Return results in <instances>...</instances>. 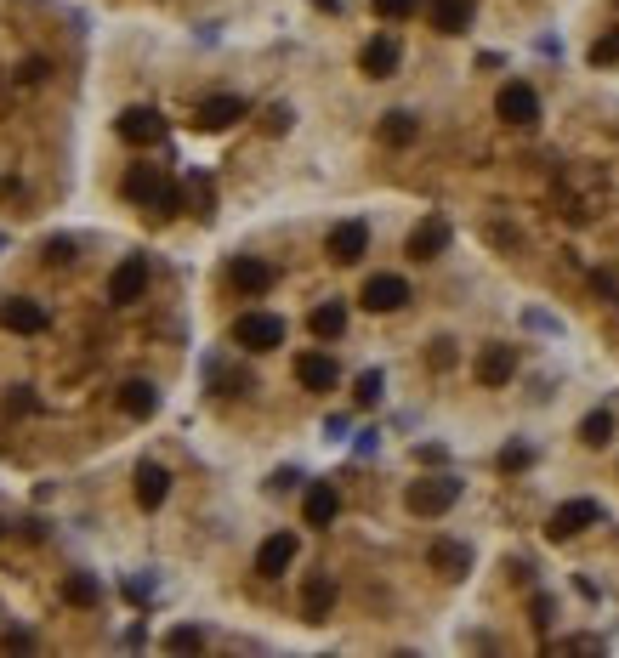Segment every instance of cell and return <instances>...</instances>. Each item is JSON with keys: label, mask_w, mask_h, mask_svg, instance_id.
<instances>
[{"label": "cell", "mask_w": 619, "mask_h": 658, "mask_svg": "<svg viewBox=\"0 0 619 658\" xmlns=\"http://www.w3.org/2000/svg\"><path fill=\"white\" fill-rule=\"evenodd\" d=\"M120 193L131 199V205L154 210V216H177V210H182V188L160 171V165H131L125 182H120Z\"/></svg>", "instance_id": "cell-1"}, {"label": "cell", "mask_w": 619, "mask_h": 658, "mask_svg": "<svg viewBox=\"0 0 619 658\" xmlns=\"http://www.w3.org/2000/svg\"><path fill=\"white\" fill-rule=\"evenodd\" d=\"M455 500H460L455 477H421V483H409V494H404V505L415 511V517H443Z\"/></svg>", "instance_id": "cell-2"}, {"label": "cell", "mask_w": 619, "mask_h": 658, "mask_svg": "<svg viewBox=\"0 0 619 658\" xmlns=\"http://www.w3.org/2000/svg\"><path fill=\"white\" fill-rule=\"evenodd\" d=\"M233 341L245 352H273V347H284V318H273V312H245V318H233Z\"/></svg>", "instance_id": "cell-3"}, {"label": "cell", "mask_w": 619, "mask_h": 658, "mask_svg": "<svg viewBox=\"0 0 619 658\" xmlns=\"http://www.w3.org/2000/svg\"><path fill=\"white\" fill-rule=\"evenodd\" d=\"M597 522H602V505L597 500H568V505L551 511L546 534L551 539H574V534H585V528H597Z\"/></svg>", "instance_id": "cell-4"}, {"label": "cell", "mask_w": 619, "mask_h": 658, "mask_svg": "<svg viewBox=\"0 0 619 658\" xmlns=\"http://www.w3.org/2000/svg\"><path fill=\"white\" fill-rule=\"evenodd\" d=\"M142 290H148V261L125 256L120 267L108 273V301H114V307H131V301H142Z\"/></svg>", "instance_id": "cell-5"}, {"label": "cell", "mask_w": 619, "mask_h": 658, "mask_svg": "<svg viewBox=\"0 0 619 658\" xmlns=\"http://www.w3.org/2000/svg\"><path fill=\"white\" fill-rule=\"evenodd\" d=\"M495 114L506 125H534L540 120V97H534V86H523V80H512V86H500L495 97Z\"/></svg>", "instance_id": "cell-6"}, {"label": "cell", "mask_w": 619, "mask_h": 658, "mask_svg": "<svg viewBox=\"0 0 619 658\" xmlns=\"http://www.w3.org/2000/svg\"><path fill=\"white\" fill-rule=\"evenodd\" d=\"M114 131H120L125 142H137V148H154V142H165L160 108H125L120 120H114Z\"/></svg>", "instance_id": "cell-7"}, {"label": "cell", "mask_w": 619, "mask_h": 658, "mask_svg": "<svg viewBox=\"0 0 619 658\" xmlns=\"http://www.w3.org/2000/svg\"><path fill=\"white\" fill-rule=\"evenodd\" d=\"M0 324L12 329V335H40L52 318H46V307L29 301V295H6V301H0Z\"/></svg>", "instance_id": "cell-8"}, {"label": "cell", "mask_w": 619, "mask_h": 658, "mask_svg": "<svg viewBox=\"0 0 619 658\" xmlns=\"http://www.w3.org/2000/svg\"><path fill=\"white\" fill-rule=\"evenodd\" d=\"M324 250H330V261L353 267V261H364V250H370V227H364V222H336Z\"/></svg>", "instance_id": "cell-9"}, {"label": "cell", "mask_w": 619, "mask_h": 658, "mask_svg": "<svg viewBox=\"0 0 619 658\" xmlns=\"http://www.w3.org/2000/svg\"><path fill=\"white\" fill-rule=\"evenodd\" d=\"M245 114H250L245 97H205V103L194 108V125L199 131H228V125L245 120Z\"/></svg>", "instance_id": "cell-10"}, {"label": "cell", "mask_w": 619, "mask_h": 658, "mask_svg": "<svg viewBox=\"0 0 619 658\" xmlns=\"http://www.w3.org/2000/svg\"><path fill=\"white\" fill-rule=\"evenodd\" d=\"M296 551H301V539H296V534L262 539V551H256V573H262V579H279V573L296 562Z\"/></svg>", "instance_id": "cell-11"}, {"label": "cell", "mask_w": 619, "mask_h": 658, "mask_svg": "<svg viewBox=\"0 0 619 658\" xmlns=\"http://www.w3.org/2000/svg\"><path fill=\"white\" fill-rule=\"evenodd\" d=\"M409 301V284L398 273H375L370 284H364V307L370 312H398Z\"/></svg>", "instance_id": "cell-12"}, {"label": "cell", "mask_w": 619, "mask_h": 658, "mask_svg": "<svg viewBox=\"0 0 619 658\" xmlns=\"http://www.w3.org/2000/svg\"><path fill=\"white\" fill-rule=\"evenodd\" d=\"M336 607V579L330 573H313L307 585H301V619L307 624H324V613Z\"/></svg>", "instance_id": "cell-13"}, {"label": "cell", "mask_w": 619, "mask_h": 658, "mask_svg": "<svg viewBox=\"0 0 619 658\" xmlns=\"http://www.w3.org/2000/svg\"><path fill=\"white\" fill-rule=\"evenodd\" d=\"M131 488H137V505H142V511H154V505H165V494H171V471L154 466V460H142L137 477H131Z\"/></svg>", "instance_id": "cell-14"}, {"label": "cell", "mask_w": 619, "mask_h": 658, "mask_svg": "<svg viewBox=\"0 0 619 658\" xmlns=\"http://www.w3.org/2000/svg\"><path fill=\"white\" fill-rule=\"evenodd\" d=\"M443 250H449V222H443V216H426V222L409 233V256L432 261V256H443Z\"/></svg>", "instance_id": "cell-15"}, {"label": "cell", "mask_w": 619, "mask_h": 658, "mask_svg": "<svg viewBox=\"0 0 619 658\" xmlns=\"http://www.w3.org/2000/svg\"><path fill=\"white\" fill-rule=\"evenodd\" d=\"M398 57H404V52H398V40H392V35H375L370 46L358 52V69L370 74V80H387V74L398 69Z\"/></svg>", "instance_id": "cell-16"}, {"label": "cell", "mask_w": 619, "mask_h": 658, "mask_svg": "<svg viewBox=\"0 0 619 658\" xmlns=\"http://www.w3.org/2000/svg\"><path fill=\"white\" fill-rule=\"evenodd\" d=\"M341 511V494L330 483H313L307 488V500H301V517H307V528H330Z\"/></svg>", "instance_id": "cell-17"}, {"label": "cell", "mask_w": 619, "mask_h": 658, "mask_svg": "<svg viewBox=\"0 0 619 658\" xmlns=\"http://www.w3.org/2000/svg\"><path fill=\"white\" fill-rule=\"evenodd\" d=\"M296 381L307 392H330L336 386V358H324V352H301L296 358Z\"/></svg>", "instance_id": "cell-18"}, {"label": "cell", "mask_w": 619, "mask_h": 658, "mask_svg": "<svg viewBox=\"0 0 619 658\" xmlns=\"http://www.w3.org/2000/svg\"><path fill=\"white\" fill-rule=\"evenodd\" d=\"M517 375V352L512 347H483L478 352V381L483 386H506Z\"/></svg>", "instance_id": "cell-19"}, {"label": "cell", "mask_w": 619, "mask_h": 658, "mask_svg": "<svg viewBox=\"0 0 619 658\" xmlns=\"http://www.w3.org/2000/svg\"><path fill=\"white\" fill-rule=\"evenodd\" d=\"M233 290H239V295H267V290H273V267L256 261V256H239V261H233Z\"/></svg>", "instance_id": "cell-20"}, {"label": "cell", "mask_w": 619, "mask_h": 658, "mask_svg": "<svg viewBox=\"0 0 619 658\" xmlns=\"http://www.w3.org/2000/svg\"><path fill=\"white\" fill-rule=\"evenodd\" d=\"M426 12H432V29H438V35H460V29L472 23V0H432Z\"/></svg>", "instance_id": "cell-21"}, {"label": "cell", "mask_w": 619, "mask_h": 658, "mask_svg": "<svg viewBox=\"0 0 619 658\" xmlns=\"http://www.w3.org/2000/svg\"><path fill=\"white\" fill-rule=\"evenodd\" d=\"M432 568H438L443 579H466V568H472V551H466V545H455V539H438V545H432Z\"/></svg>", "instance_id": "cell-22"}, {"label": "cell", "mask_w": 619, "mask_h": 658, "mask_svg": "<svg viewBox=\"0 0 619 658\" xmlns=\"http://www.w3.org/2000/svg\"><path fill=\"white\" fill-rule=\"evenodd\" d=\"M120 409H125L131 420H148L154 409H160V392H154L148 381H125V386H120Z\"/></svg>", "instance_id": "cell-23"}, {"label": "cell", "mask_w": 619, "mask_h": 658, "mask_svg": "<svg viewBox=\"0 0 619 658\" xmlns=\"http://www.w3.org/2000/svg\"><path fill=\"white\" fill-rule=\"evenodd\" d=\"M307 329H313L319 341H336L341 329H347V307H341V301H324V307H313V318H307Z\"/></svg>", "instance_id": "cell-24"}, {"label": "cell", "mask_w": 619, "mask_h": 658, "mask_svg": "<svg viewBox=\"0 0 619 658\" xmlns=\"http://www.w3.org/2000/svg\"><path fill=\"white\" fill-rule=\"evenodd\" d=\"M415 131H421V125H415V114H404V108H392L387 120H381V142H387V148H409Z\"/></svg>", "instance_id": "cell-25"}, {"label": "cell", "mask_w": 619, "mask_h": 658, "mask_svg": "<svg viewBox=\"0 0 619 658\" xmlns=\"http://www.w3.org/2000/svg\"><path fill=\"white\" fill-rule=\"evenodd\" d=\"M97 596H103V585H97L91 573H69V579H63V602L69 607H97Z\"/></svg>", "instance_id": "cell-26"}, {"label": "cell", "mask_w": 619, "mask_h": 658, "mask_svg": "<svg viewBox=\"0 0 619 658\" xmlns=\"http://www.w3.org/2000/svg\"><path fill=\"white\" fill-rule=\"evenodd\" d=\"M608 437H614V415H608V409H591V415L580 420V443H591V449H602Z\"/></svg>", "instance_id": "cell-27"}, {"label": "cell", "mask_w": 619, "mask_h": 658, "mask_svg": "<svg viewBox=\"0 0 619 658\" xmlns=\"http://www.w3.org/2000/svg\"><path fill=\"white\" fill-rule=\"evenodd\" d=\"M381 392H387V375L381 369H364L353 381V398H358V409H370V403H381Z\"/></svg>", "instance_id": "cell-28"}, {"label": "cell", "mask_w": 619, "mask_h": 658, "mask_svg": "<svg viewBox=\"0 0 619 658\" xmlns=\"http://www.w3.org/2000/svg\"><path fill=\"white\" fill-rule=\"evenodd\" d=\"M165 647H171V653H199V647H205V630H199V624H177V630L165 636Z\"/></svg>", "instance_id": "cell-29"}, {"label": "cell", "mask_w": 619, "mask_h": 658, "mask_svg": "<svg viewBox=\"0 0 619 658\" xmlns=\"http://www.w3.org/2000/svg\"><path fill=\"white\" fill-rule=\"evenodd\" d=\"M188 188H194V216H199V222H211V216H216V199H211V182H205V176H188Z\"/></svg>", "instance_id": "cell-30"}, {"label": "cell", "mask_w": 619, "mask_h": 658, "mask_svg": "<svg viewBox=\"0 0 619 658\" xmlns=\"http://www.w3.org/2000/svg\"><path fill=\"white\" fill-rule=\"evenodd\" d=\"M415 12H421V0H375V18H387V23L415 18Z\"/></svg>", "instance_id": "cell-31"}, {"label": "cell", "mask_w": 619, "mask_h": 658, "mask_svg": "<svg viewBox=\"0 0 619 658\" xmlns=\"http://www.w3.org/2000/svg\"><path fill=\"white\" fill-rule=\"evenodd\" d=\"M290 120H296V114H290L284 103L262 108V131H267V137H284V131H290Z\"/></svg>", "instance_id": "cell-32"}, {"label": "cell", "mask_w": 619, "mask_h": 658, "mask_svg": "<svg viewBox=\"0 0 619 658\" xmlns=\"http://www.w3.org/2000/svg\"><path fill=\"white\" fill-rule=\"evenodd\" d=\"M591 63H597V69H608V63H619V29H614V35H602L597 46H591Z\"/></svg>", "instance_id": "cell-33"}, {"label": "cell", "mask_w": 619, "mask_h": 658, "mask_svg": "<svg viewBox=\"0 0 619 658\" xmlns=\"http://www.w3.org/2000/svg\"><path fill=\"white\" fill-rule=\"evenodd\" d=\"M529 460H534V454L523 449V443H512V449H500V471H523Z\"/></svg>", "instance_id": "cell-34"}, {"label": "cell", "mask_w": 619, "mask_h": 658, "mask_svg": "<svg viewBox=\"0 0 619 658\" xmlns=\"http://www.w3.org/2000/svg\"><path fill=\"white\" fill-rule=\"evenodd\" d=\"M40 256L46 261H74V239H46L40 244Z\"/></svg>", "instance_id": "cell-35"}, {"label": "cell", "mask_w": 619, "mask_h": 658, "mask_svg": "<svg viewBox=\"0 0 619 658\" xmlns=\"http://www.w3.org/2000/svg\"><path fill=\"white\" fill-rule=\"evenodd\" d=\"M6 647H12V653H29L35 636H29V630H6V636H0V653H6Z\"/></svg>", "instance_id": "cell-36"}, {"label": "cell", "mask_w": 619, "mask_h": 658, "mask_svg": "<svg viewBox=\"0 0 619 658\" xmlns=\"http://www.w3.org/2000/svg\"><path fill=\"white\" fill-rule=\"evenodd\" d=\"M125 602H148V596H154V585H148V579H125Z\"/></svg>", "instance_id": "cell-37"}, {"label": "cell", "mask_w": 619, "mask_h": 658, "mask_svg": "<svg viewBox=\"0 0 619 658\" xmlns=\"http://www.w3.org/2000/svg\"><path fill=\"white\" fill-rule=\"evenodd\" d=\"M529 613H534V624L546 630V624H551V613H557V607H551V596H534V607H529Z\"/></svg>", "instance_id": "cell-38"}, {"label": "cell", "mask_w": 619, "mask_h": 658, "mask_svg": "<svg viewBox=\"0 0 619 658\" xmlns=\"http://www.w3.org/2000/svg\"><path fill=\"white\" fill-rule=\"evenodd\" d=\"M23 80H29V86H35V80H46V57H29V63H23Z\"/></svg>", "instance_id": "cell-39"}, {"label": "cell", "mask_w": 619, "mask_h": 658, "mask_svg": "<svg viewBox=\"0 0 619 658\" xmlns=\"http://www.w3.org/2000/svg\"><path fill=\"white\" fill-rule=\"evenodd\" d=\"M432 364H438V369H449V364H455V352H449V341H438V347H432Z\"/></svg>", "instance_id": "cell-40"}, {"label": "cell", "mask_w": 619, "mask_h": 658, "mask_svg": "<svg viewBox=\"0 0 619 658\" xmlns=\"http://www.w3.org/2000/svg\"><path fill=\"white\" fill-rule=\"evenodd\" d=\"M0 539H6V522H0Z\"/></svg>", "instance_id": "cell-41"}]
</instances>
